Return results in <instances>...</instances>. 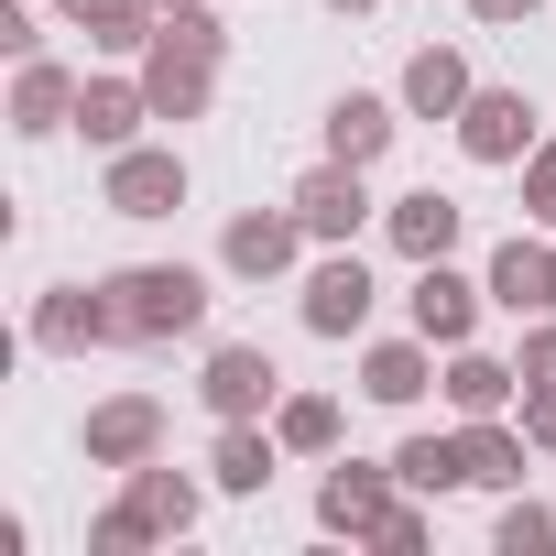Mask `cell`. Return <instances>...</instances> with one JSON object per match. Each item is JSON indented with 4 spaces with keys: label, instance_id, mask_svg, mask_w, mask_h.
Returning a JSON list of instances; mask_svg holds the SVG:
<instances>
[{
    "label": "cell",
    "instance_id": "29",
    "mask_svg": "<svg viewBox=\"0 0 556 556\" xmlns=\"http://www.w3.org/2000/svg\"><path fill=\"white\" fill-rule=\"evenodd\" d=\"M142 545H153V523H142L131 502H110V513L88 523V556H142Z\"/></svg>",
    "mask_w": 556,
    "mask_h": 556
},
{
    "label": "cell",
    "instance_id": "32",
    "mask_svg": "<svg viewBox=\"0 0 556 556\" xmlns=\"http://www.w3.org/2000/svg\"><path fill=\"white\" fill-rule=\"evenodd\" d=\"M523 437H534V458H556V382H523Z\"/></svg>",
    "mask_w": 556,
    "mask_h": 556
},
{
    "label": "cell",
    "instance_id": "12",
    "mask_svg": "<svg viewBox=\"0 0 556 556\" xmlns=\"http://www.w3.org/2000/svg\"><path fill=\"white\" fill-rule=\"evenodd\" d=\"M447 131H458V153L491 164V175H513V164L545 142V131H534V88H469V110H458Z\"/></svg>",
    "mask_w": 556,
    "mask_h": 556
},
{
    "label": "cell",
    "instance_id": "21",
    "mask_svg": "<svg viewBox=\"0 0 556 556\" xmlns=\"http://www.w3.org/2000/svg\"><path fill=\"white\" fill-rule=\"evenodd\" d=\"M273 469H285V437H273V415H251V426H218V437H207V480H218L229 502H262V491H273Z\"/></svg>",
    "mask_w": 556,
    "mask_h": 556
},
{
    "label": "cell",
    "instance_id": "36",
    "mask_svg": "<svg viewBox=\"0 0 556 556\" xmlns=\"http://www.w3.org/2000/svg\"><path fill=\"white\" fill-rule=\"evenodd\" d=\"M153 12H186V0H153Z\"/></svg>",
    "mask_w": 556,
    "mask_h": 556
},
{
    "label": "cell",
    "instance_id": "11",
    "mask_svg": "<svg viewBox=\"0 0 556 556\" xmlns=\"http://www.w3.org/2000/svg\"><path fill=\"white\" fill-rule=\"evenodd\" d=\"M131 66H142V88H153V121H175V131H186V121H207V110H218V66H229V55H197V45H175V34L153 23V45H142Z\"/></svg>",
    "mask_w": 556,
    "mask_h": 556
},
{
    "label": "cell",
    "instance_id": "20",
    "mask_svg": "<svg viewBox=\"0 0 556 556\" xmlns=\"http://www.w3.org/2000/svg\"><path fill=\"white\" fill-rule=\"evenodd\" d=\"M207 491L218 480H186V469H164V458H142V469H121V502L153 523V545H175V534H197L207 523Z\"/></svg>",
    "mask_w": 556,
    "mask_h": 556
},
{
    "label": "cell",
    "instance_id": "13",
    "mask_svg": "<svg viewBox=\"0 0 556 556\" xmlns=\"http://www.w3.org/2000/svg\"><path fill=\"white\" fill-rule=\"evenodd\" d=\"M404 502V469L393 458H328V480H317V534H350V545H371V523Z\"/></svg>",
    "mask_w": 556,
    "mask_h": 556
},
{
    "label": "cell",
    "instance_id": "9",
    "mask_svg": "<svg viewBox=\"0 0 556 556\" xmlns=\"http://www.w3.org/2000/svg\"><path fill=\"white\" fill-rule=\"evenodd\" d=\"M480 317H491V285H480V273H458V251H447V262H415L404 328H426L437 350H458V339H480Z\"/></svg>",
    "mask_w": 556,
    "mask_h": 556
},
{
    "label": "cell",
    "instance_id": "18",
    "mask_svg": "<svg viewBox=\"0 0 556 556\" xmlns=\"http://www.w3.org/2000/svg\"><path fill=\"white\" fill-rule=\"evenodd\" d=\"M437 393H447V415H458V426H469V415H513V404H523V361H502V350L458 339V350L437 361Z\"/></svg>",
    "mask_w": 556,
    "mask_h": 556
},
{
    "label": "cell",
    "instance_id": "28",
    "mask_svg": "<svg viewBox=\"0 0 556 556\" xmlns=\"http://www.w3.org/2000/svg\"><path fill=\"white\" fill-rule=\"evenodd\" d=\"M437 545V513H426V491H404L382 523H371V556H426Z\"/></svg>",
    "mask_w": 556,
    "mask_h": 556
},
{
    "label": "cell",
    "instance_id": "3",
    "mask_svg": "<svg viewBox=\"0 0 556 556\" xmlns=\"http://www.w3.org/2000/svg\"><path fill=\"white\" fill-rule=\"evenodd\" d=\"M197 404H207V426H251V415L285 404V371H273L262 339H207V361H197Z\"/></svg>",
    "mask_w": 556,
    "mask_h": 556
},
{
    "label": "cell",
    "instance_id": "35",
    "mask_svg": "<svg viewBox=\"0 0 556 556\" xmlns=\"http://www.w3.org/2000/svg\"><path fill=\"white\" fill-rule=\"evenodd\" d=\"M328 12H339V23H371V12H382V0H328Z\"/></svg>",
    "mask_w": 556,
    "mask_h": 556
},
{
    "label": "cell",
    "instance_id": "7",
    "mask_svg": "<svg viewBox=\"0 0 556 556\" xmlns=\"http://www.w3.org/2000/svg\"><path fill=\"white\" fill-rule=\"evenodd\" d=\"M77 142L88 153H131V142H153V88H142V66H88V88H77Z\"/></svg>",
    "mask_w": 556,
    "mask_h": 556
},
{
    "label": "cell",
    "instance_id": "16",
    "mask_svg": "<svg viewBox=\"0 0 556 556\" xmlns=\"http://www.w3.org/2000/svg\"><path fill=\"white\" fill-rule=\"evenodd\" d=\"M437 339L426 328H404V339H361V404H382V415H415L426 404V382H437Z\"/></svg>",
    "mask_w": 556,
    "mask_h": 556
},
{
    "label": "cell",
    "instance_id": "33",
    "mask_svg": "<svg viewBox=\"0 0 556 556\" xmlns=\"http://www.w3.org/2000/svg\"><path fill=\"white\" fill-rule=\"evenodd\" d=\"M0 55H12V66H23V55H45V23L23 12V0H0Z\"/></svg>",
    "mask_w": 556,
    "mask_h": 556
},
{
    "label": "cell",
    "instance_id": "4",
    "mask_svg": "<svg viewBox=\"0 0 556 556\" xmlns=\"http://www.w3.org/2000/svg\"><path fill=\"white\" fill-rule=\"evenodd\" d=\"M186 197H197V175H186V153H175V142L99 153V207H110V218H175Z\"/></svg>",
    "mask_w": 556,
    "mask_h": 556
},
{
    "label": "cell",
    "instance_id": "10",
    "mask_svg": "<svg viewBox=\"0 0 556 556\" xmlns=\"http://www.w3.org/2000/svg\"><path fill=\"white\" fill-rule=\"evenodd\" d=\"M317 240H306V218L295 207H240L229 229H218V273L229 285H273V273H295Z\"/></svg>",
    "mask_w": 556,
    "mask_h": 556
},
{
    "label": "cell",
    "instance_id": "34",
    "mask_svg": "<svg viewBox=\"0 0 556 556\" xmlns=\"http://www.w3.org/2000/svg\"><path fill=\"white\" fill-rule=\"evenodd\" d=\"M545 0H469V23H491V34H513V23H534Z\"/></svg>",
    "mask_w": 556,
    "mask_h": 556
},
{
    "label": "cell",
    "instance_id": "23",
    "mask_svg": "<svg viewBox=\"0 0 556 556\" xmlns=\"http://www.w3.org/2000/svg\"><path fill=\"white\" fill-rule=\"evenodd\" d=\"M458 447H469V491H523V458H534L523 415H469Z\"/></svg>",
    "mask_w": 556,
    "mask_h": 556
},
{
    "label": "cell",
    "instance_id": "5",
    "mask_svg": "<svg viewBox=\"0 0 556 556\" xmlns=\"http://www.w3.org/2000/svg\"><path fill=\"white\" fill-rule=\"evenodd\" d=\"M285 207L306 218V240H317V251H350V240L382 218V197H371V164H328V153L295 175V197H285Z\"/></svg>",
    "mask_w": 556,
    "mask_h": 556
},
{
    "label": "cell",
    "instance_id": "1",
    "mask_svg": "<svg viewBox=\"0 0 556 556\" xmlns=\"http://www.w3.org/2000/svg\"><path fill=\"white\" fill-rule=\"evenodd\" d=\"M99 295H110V350H175L218 306L197 262H121V273H99Z\"/></svg>",
    "mask_w": 556,
    "mask_h": 556
},
{
    "label": "cell",
    "instance_id": "15",
    "mask_svg": "<svg viewBox=\"0 0 556 556\" xmlns=\"http://www.w3.org/2000/svg\"><path fill=\"white\" fill-rule=\"evenodd\" d=\"M23 339L45 361H88V350H110V295L99 285H45L34 317H23Z\"/></svg>",
    "mask_w": 556,
    "mask_h": 556
},
{
    "label": "cell",
    "instance_id": "14",
    "mask_svg": "<svg viewBox=\"0 0 556 556\" xmlns=\"http://www.w3.org/2000/svg\"><path fill=\"white\" fill-rule=\"evenodd\" d=\"M382 240H393V262H447L469 240V207L447 186H404V197H382Z\"/></svg>",
    "mask_w": 556,
    "mask_h": 556
},
{
    "label": "cell",
    "instance_id": "30",
    "mask_svg": "<svg viewBox=\"0 0 556 556\" xmlns=\"http://www.w3.org/2000/svg\"><path fill=\"white\" fill-rule=\"evenodd\" d=\"M513 175H523V218H534V229H556V142H534Z\"/></svg>",
    "mask_w": 556,
    "mask_h": 556
},
{
    "label": "cell",
    "instance_id": "6",
    "mask_svg": "<svg viewBox=\"0 0 556 556\" xmlns=\"http://www.w3.org/2000/svg\"><path fill=\"white\" fill-rule=\"evenodd\" d=\"M164 437H175L164 393H99L88 426H77V458L88 469H142V458H164Z\"/></svg>",
    "mask_w": 556,
    "mask_h": 556
},
{
    "label": "cell",
    "instance_id": "17",
    "mask_svg": "<svg viewBox=\"0 0 556 556\" xmlns=\"http://www.w3.org/2000/svg\"><path fill=\"white\" fill-rule=\"evenodd\" d=\"M317 142H328V164H382V153L404 142V99H382V88H339L328 121H317Z\"/></svg>",
    "mask_w": 556,
    "mask_h": 556
},
{
    "label": "cell",
    "instance_id": "31",
    "mask_svg": "<svg viewBox=\"0 0 556 556\" xmlns=\"http://www.w3.org/2000/svg\"><path fill=\"white\" fill-rule=\"evenodd\" d=\"M513 361H523V382H556V306H545V317H523Z\"/></svg>",
    "mask_w": 556,
    "mask_h": 556
},
{
    "label": "cell",
    "instance_id": "24",
    "mask_svg": "<svg viewBox=\"0 0 556 556\" xmlns=\"http://www.w3.org/2000/svg\"><path fill=\"white\" fill-rule=\"evenodd\" d=\"M55 12H66V23H77L99 55H121V66H131V55L153 45V23H164L153 0H55Z\"/></svg>",
    "mask_w": 556,
    "mask_h": 556
},
{
    "label": "cell",
    "instance_id": "22",
    "mask_svg": "<svg viewBox=\"0 0 556 556\" xmlns=\"http://www.w3.org/2000/svg\"><path fill=\"white\" fill-rule=\"evenodd\" d=\"M469 88H480V77H469V55H458V45H415V55H404V77H393L404 121H458V110H469Z\"/></svg>",
    "mask_w": 556,
    "mask_h": 556
},
{
    "label": "cell",
    "instance_id": "2",
    "mask_svg": "<svg viewBox=\"0 0 556 556\" xmlns=\"http://www.w3.org/2000/svg\"><path fill=\"white\" fill-rule=\"evenodd\" d=\"M371 306H382V285H371L361 240H350V251H317V262H306V285H295L306 339H371Z\"/></svg>",
    "mask_w": 556,
    "mask_h": 556
},
{
    "label": "cell",
    "instance_id": "19",
    "mask_svg": "<svg viewBox=\"0 0 556 556\" xmlns=\"http://www.w3.org/2000/svg\"><path fill=\"white\" fill-rule=\"evenodd\" d=\"M77 88H88V77H77L66 55H23V66H12V131H23V142L77 131Z\"/></svg>",
    "mask_w": 556,
    "mask_h": 556
},
{
    "label": "cell",
    "instance_id": "25",
    "mask_svg": "<svg viewBox=\"0 0 556 556\" xmlns=\"http://www.w3.org/2000/svg\"><path fill=\"white\" fill-rule=\"evenodd\" d=\"M273 437H285V458H339V437H350V415H339V393H285L273 404Z\"/></svg>",
    "mask_w": 556,
    "mask_h": 556
},
{
    "label": "cell",
    "instance_id": "8",
    "mask_svg": "<svg viewBox=\"0 0 556 556\" xmlns=\"http://www.w3.org/2000/svg\"><path fill=\"white\" fill-rule=\"evenodd\" d=\"M480 285H491V317H545L556 306V229H513V240H491V262H480Z\"/></svg>",
    "mask_w": 556,
    "mask_h": 556
},
{
    "label": "cell",
    "instance_id": "26",
    "mask_svg": "<svg viewBox=\"0 0 556 556\" xmlns=\"http://www.w3.org/2000/svg\"><path fill=\"white\" fill-rule=\"evenodd\" d=\"M393 469H404V491H426V502L469 491V447H458V437H437V426H415V437L393 447Z\"/></svg>",
    "mask_w": 556,
    "mask_h": 556
},
{
    "label": "cell",
    "instance_id": "27",
    "mask_svg": "<svg viewBox=\"0 0 556 556\" xmlns=\"http://www.w3.org/2000/svg\"><path fill=\"white\" fill-rule=\"evenodd\" d=\"M491 545H502V556H523V545H556V502H534V491H502V513H491Z\"/></svg>",
    "mask_w": 556,
    "mask_h": 556
}]
</instances>
